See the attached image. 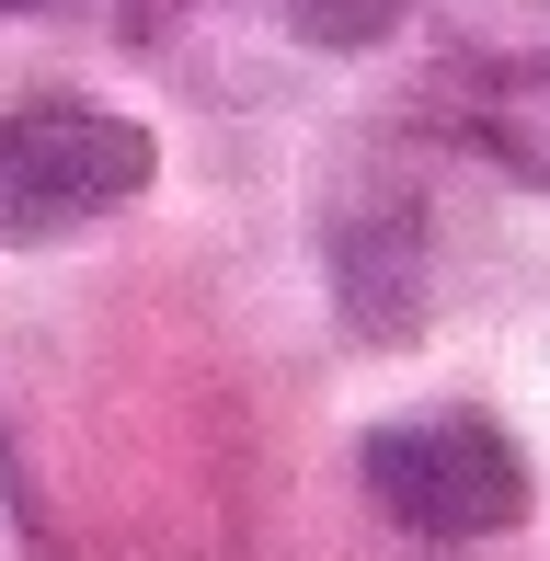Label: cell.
Here are the masks:
<instances>
[{
	"instance_id": "6da1fadb",
	"label": "cell",
	"mask_w": 550,
	"mask_h": 561,
	"mask_svg": "<svg viewBox=\"0 0 550 561\" xmlns=\"http://www.w3.org/2000/svg\"><path fill=\"white\" fill-rule=\"evenodd\" d=\"M356 481L402 539L424 550H470V539H505L528 516V447L505 436L493 413L470 401H436V413H390L356 436Z\"/></svg>"
},
{
	"instance_id": "7a4b0ae2",
	"label": "cell",
	"mask_w": 550,
	"mask_h": 561,
	"mask_svg": "<svg viewBox=\"0 0 550 561\" xmlns=\"http://www.w3.org/2000/svg\"><path fill=\"white\" fill-rule=\"evenodd\" d=\"M149 172H161V138L115 104H69V92H35V104L0 115V252L69 241V229H104L115 207H138Z\"/></svg>"
},
{
	"instance_id": "3957f363",
	"label": "cell",
	"mask_w": 550,
	"mask_h": 561,
	"mask_svg": "<svg viewBox=\"0 0 550 561\" xmlns=\"http://www.w3.org/2000/svg\"><path fill=\"white\" fill-rule=\"evenodd\" d=\"M459 126L516 172V184H539V195H550V58H493L482 81H470Z\"/></svg>"
},
{
	"instance_id": "277c9868",
	"label": "cell",
	"mask_w": 550,
	"mask_h": 561,
	"mask_svg": "<svg viewBox=\"0 0 550 561\" xmlns=\"http://www.w3.org/2000/svg\"><path fill=\"white\" fill-rule=\"evenodd\" d=\"M413 0H275V23H287L298 46H333V58H356V46H390L402 35Z\"/></svg>"
},
{
	"instance_id": "5b68a950",
	"label": "cell",
	"mask_w": 550,
	"mask_h": 561,
	"mask_svg": "<svg viewBox=\"0 0 550 561\" xmlns=\"http://www.w3.org/2000/svg\"><path fill=\"white\" fill-rule=\"evenodd\" d=\"M127 12H138V23H161V12H172V0H127Z\"/></svg>"
},
{
	"instance_id": "8992f818",
	"label": "cell",
	"mask_w": 550,
	"mask_h": 561,
	"mask_svg": "<svg viewBox=\"0 0 550 561\" xmlns=\"http://www.w3.org/2000/svg\"><path fill=\"white\" fill-rule=\"evenodd\" d=\"M12 12H23V0H0V23H12Z\"/></svg>"
}]
</instances>
